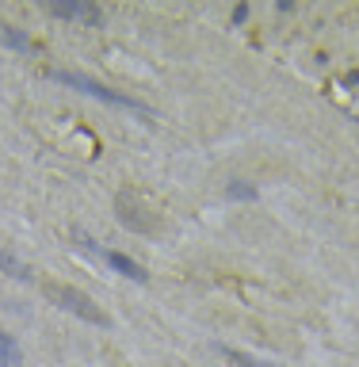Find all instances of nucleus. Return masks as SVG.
<instances>
[{
  "label": "nucleus",
  "instance_id": "obj_5",
  "mask_svg": "<svg viewBox=\"0 0 359 367\" xmlns=\"http://www.w3.org/2000/svg\"><path fill=\"white\" fill-rule=\"evenodd\" d=\"M0 272L12 275V280H31V268L23 264V260H15L12 252H4V249H0Z\"/></svg>",
  "mask_w": 359,
  "mask_h": 367
},
{
  "label": "nucleus",
  "instance_id": "obj_2",
  "mask_svg": "<svg viewBox=\"0 0 359 367\" xmlns=\"http://www.w3.org/2000/svg\"><path fill=\"white\" fill-rule=\"evenodd\" d=\"M43 291H46V298H50V303H58L61 310H69L73 317H80V322L103 325V329H108V325H111V317L103 314V310L96 306V303H92V298H88V295H80L77 287H65V283H43Z\"/></svg>",
  "mask_w": 359,
  "mask_h": 367
},
{
  "label": "nucleus",
  "instance_id": "obj_6",
  "mask_svg": "<svg viewBox=\"0 0 359 367\" xmlns=\"http://www.w3.org/2000/svg\"><path fill=\"white\" fill-rule=\"evenodd\" d=\"M20 360H23V348L15 345L8 333H0V364H4V367H15Z\"/></svg>",
  "mask_w": 359,
  "mask_h": 367
},
{
  "label": "nucleus",
  "instance_id": "obj_4",
  "mask_svg": "<svg viewBox=\"0 0 359 367\" xmlns=\"http://www.w3.org/2000/svg\"><path fill=\"white\" fill-rule=\"evenodd\" d=\"M43 8L58 20H80V23L100 20V4H88V0H46Z\"/></svg>",
  "mask_w": 359,
  "mask_h": 367
},
{
  "label": "nucleus",
  "instance_id": "obj_7",
  "mask_svg": "<svg viewBox=\"0 0 359 367\" xmlns=\"http://www.w3.org/2000/svg\"><path fill=\"white\" fill-rule=\"evenodd\" d=\"M222 356L230 364H237V367H279V364H268V360H256V356H244V352H233V348H222Z\"/></svg>",
  "mask_w": 359,
  "mask_h": 367
},
{
  "label": "nucleus",
  "instance_id": "obj_3",
  "mask_svg": "<svg viewBox=\"0 0 359 367\" xmlns=\"http://www.w3.org/2000/svg\"><path fill=\"white\" fill-rule=\"evenodd\" d=\"M77 241L85 245L88 252H96V257L103 260V264L111 268V272H119V275H126V280H134V283H149V272H145L138 260H130V257H122V252L115 249H103V245H96L92 238H85V233H77Z\"/></svg>",
  "mask_w": 359,
  "mask_h": 367
},
{
  "label": "nucleus",
  "instance_id": "obj_1",
  "mask_svg": "<svg viewBox=\"0 0 359 367\" xmlns=\"http://www.w3.org/2000/svg\"><path fill=\"white\" fill-rule=\"evenodd\" d=\"M54 77H58L61 85L77 88V92L92 96V100L108 103V108H126V111H134V115H149V111H145L138 100H126L122 92H115V88H108V85H100V80H92V77H85V73H73V69H54Z\"/></svg>",
  "mask_w": 359,
  "mask_h": 367
}]
</instances>
